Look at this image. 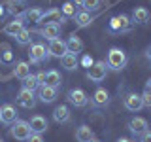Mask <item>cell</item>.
I'll return each mask as SVG.
<instances>
[{
    "mask_svg": "<svg viewBox=\"0 0 151 142\" xmlns=\"http://www.w3.org/2000/svg\"><path fill=\"white\" fill-rule=\"evenodd\" d=\"M108 68L111 70H123L127 64V53L121 47H111L110 53H108V61H106Z\"/></svg>",
    "mask_w": 151,
    "mask_h": 142,
    "instance_id": "6da1fadb",
    "label": "cell"
},
{
    "mask_svg": "<svg viewBox=\"0 0 151 142\" xmlns=\"http://www.w3.org/2000/svg\"><path fill=\"white\" fill-rule=\"evenodd\" d=\"M12 129H9V135L13 136L15 140H28V136L32 135V129H30V123L25 121V120H17L15 123H12Z\"/></svg>",
    "mask_w": 151,
    "mask_h": 142,
    "instance_id": "7a4b0ae2",
    "label": "cell"
},
{
    "mask_svg": "<svg viewBox=\"0 0 151 142\" xmlns=\"http://www.w3.org/2000/svg\"><path fill=\"white\" fill-rule=\"evenodd\" d=\"M106 74H108V64L104 63V61H94V64L87 70V78L94 83L102 82V80L106 78Z\"/></svg>",
    "mask_w": 151,
    "mask_h": 142,
    "instance_id": "3957f363",
    "label": "cell"
},
{
    "mask_svg": "<svg viewBox=\"0 0 151 142\" xmlns=\"http://www.w3.org/2000/svg\"><path fill=\"white\" fill-rule=\"evenodd\" d=\"M28 57H30V63H44V61L49 59V51L44 44H32L30 51H28Z\"/></svg>",
    "mask_w": 151,
    "mask_h": 142,
    "instance_id": "277c9868",
    "label": "cell"
},
{
    "mask_svg": "<svg viewBox=\"0 0 151 142\" xmlns=\"http://www.w3.org/2000/svg\"><path fill=\"white\" fill-rule=\"evenodd\" d=\"M66 99H68L70 104H74V106H78V108H83V106L89 104V97L83 89H70L68 95H66Z\"/></svg>",
    "mask_w": 151,
    "mask_h": 142,
    "instance_id": "5b68a950",
    "label": "cell"
},
{
    "mask_svg": "<svg viewBox=\"0 0 151 142\" xmlns=\"http://www.w3.org/2000/svg\"><path fill=\"white\" fill-rule=\"evenodd\" d=\"M130 19L127 17V15H115V17H111L110 19V32H125V30H129V27H130Z\"/></svg>",
    "mask_w": 151,
    "mask_h": 142,
    "instance_id": "8992f818",
    "label": "cell"
},
{
    "mask_svg": "<svg viewBox=\"0 0 151 142\" xmlns=\"http://www.w3.org/2000/svg\"><path fill=\"white\" fill-rule=\"evenodd\" d=\"M17 102L21 104L23 108H27V110H30V108L36 106V97H34V91H28V89L23 87L21 91L17 95Z\"/></svg>",
    "mask_w": 151,
    "mask_h": 142,
    "instance_id": "52a82bcc",
    "label": "cell"
},
{
    "mask_svg": "<svg viewBox=\"0 0 151 142\" xmlns=\"http://www.w3.org/2000/svg\"><path fill=\"white\" fill-rule=\"evenodd\" d=\"M125 108L129 112H140L144 108V101H142V95L138 93H129L125 97Z\"/></svg>",
    "mask_w": 151,
    "mask_h": 142,
    "instance_id": "ba28073f",
    "label": "cell"
},
{
    "mask_svg": "<svg viewBox=\"0 0 151 142\" xmlns=\"http://www.w3.org/2000/svg\"><path fill=\"white\" fill-rule=\"evenodd\" d=\"M47 51H49L51 57H64L68 51H66V42L60 40V38H55V40L49 42V46H47Z\"/></svg>",
    "mask_w": 151,
    "mask_h": 142,
    "instance_id": "9c48e42d",
    "label": "cell"
},
{
    "mask_svg": "<svg viewBox=\"0 0 151 142\" xmlns=\"http://www.w3.org/2000/svg\"><path fill=\"white\" fill-rule=\"evenodd\" d=\"M64 23L66 21V17L60 13V9H57V8H51V9H47V12H44V15H42V21L40 23H44V25H51V23Z\"/></svg>",
    "mask_w": 151,
    "mask_h": 142,
    "instance_id": "30bf717a",
    "label": "cell"
},
{
    "mask_svg": "<svg viewBox=\"0 0 151 142\" xmlns=\"http://www.w3.org/2000/svg\"><path fill=\"white\" fill-rule=\"evenodd\" d=\"M0 121L6 123V125H12V123L17 121V110L12 104H4V106L0 108Z\"/></svg>",
    "mask_w": 151,
    "mask_h": 142,
    "instance_id": "8fae6325",
    "label": "cell"
},
{
    "mask_svg": "<svg viewBox=\"0 0 151 142\" xmlns=\"http://www.w3.org/2000/svg\"><path fill=\"white\" fill-rule=\"evenodd\" d=\"M38 97L44 104H51L57 101V89L55 87H49V85H42L38 89Z\"/></svg>",
    "mask_w": 151,
    "mask_h": 142,
    "instance_id": "7c38bea8",
    "label": "cell"
},
{
    "mask_svg": "<svg viewBox=\"0 0 151 142\" xmlns=\"http://www.w3.org/2000/svg\"><path fill=\"white\" fill-rule=\"evenodd\" d=\"M129 129L132 135H136V136H140V135H144L145 131H147V121L144 120V117H132V120L129 121Z\"/></svg>",
    "mask_w": 151,
    "mask_h": 142,
    "instance_id": "4fadbf2b",
    "label": "cell"
},
{
    "mask_svg": "<svg viewBox=\"0 0 151 142\" xmlns=\"http://www.w3.org/2000/svg\"><path fill=\"white\" fill-rule=\"evenodd\" d=\"M23 23H25V21H23V17H15L13 21H9L8 25L4 27V32H6L8 36H13V38H15L19 32L25 28V25H23Z\"/></svg>",
    "mask_w": 151,
    "mask_h": 142,
    "instance_id": "5bb4252c",
    "label": "cell"
},
{
    "mask_svg": "<svg viewBox=\"0 0 151 142\" xmlns=\"http://www.w3.org/2000/svg\"><path fill=\"white\" fill-rule=\"evenodd\" d=\"M40 34L45 38V40H55V38L60 36V25L59 23H51V25H44V28L40 30Z\"/></svg>",
    "mask_w": 151,
    "mask_h": 142,
    "instance_id": "9a60e30c",
    "label": "cell"
},
{
    "mask_svg": "<svg viewBox=\"0 0 151 142\" xmlns=\"http://www.w3.org/2000/svg\"><path fill=\"white\" fill-rule=\"evenodd\" d=\"M66 51L68 53H74V55H78L79 51H83V42H81V38L79 36H76V34H72L66 40Z\"/></svg>",
    "mask_w": 151,
    "mask_h": 142,
    "instance_id": "2e32d148",
    "label": "cell"
},
{
    "mask_svg": "<svg viewBox=\"0 0 151 142\" xmlns=\"http://www.w3.org/2000/svg\"><path fill=\"white\" fill-rule=\"evenodd\" d=\"M28 123H30L32 133H38V135H42L44 131H47V120H45L44 116H32Z\"/></svg>",
    "mask_w": 151,
    "mask_h": 142,
    "instance_id": "e0dca14e",
    "label": "cell"
},
{
    "mask_svg": "<svg viewBox=\"0 0 151 142\" xmlns=\"http://www.w3.org/2000/svg\"><path fill=\"white\" fill-rule=\"evenodd\" d=\"M149 17L151 15L147 8H134V12H132V23H136V25H145Z\"/></svg>",
    "mask_w": 151,
    "mask_h": 142,
    "instance_id": "ac0fdd59",
    "label": "cell"
},
{
    "mask_svg": "<svg viewBox=\"0 0 151 142\" xmlns=\"http://www.w3.org/2000/svg\"><path fill=\"white\" fill-rule=\"evenodd\" d=\"M53 120L57 123H68L70 121V110L66 104H60V106H57L53 110Z\"/></svg>",
    "mask_w": 151,
    "mask_h": 142,
    "instance_id": "d6986e66",
    "label": "cell"
},
{
    "mask_svg": "<svg viewBox=\"0 0 151 142\" xmlns=\"http://www.w3.org/2000/svg\"><path fill=\"white\" fill-rule=\"evenodd\" d=\"M13 74H15L17 80H27L28 76H30V64L25 63V61H19V63H15V68H13Z\"/></svg>",
    "mask_w": 151,
    "mask_h": 142,
    "instance_id": "ffe728a7",
    "label": "cell"
},
{
    "mask_svg": "<svg viewBox=\"0 0 151 142\" xmlns=\"http://www.w3.org/2000/svg\"><path fill=\"white\" fill-rule=\"evenodd\" d=\"M93 138H94V133L89 125L78 127V131H76V140L78 142H91Z\"/></svg>",
    "mask_w": 151,
    "mask_h": 142,
    "instance_id": "44dd1931",
    "label": "cell"
},
{
    "mask_svg": "<svg viewBox=\"0 0 151 142\" xmlns=\"http://www.w3.org/2000/svg\"><path fill=\"white\" fill-rule=\"evenodd\" d=\"M60 64L64 66V70L72 72V70H76V68L79 66V63H78V55H74V53H66L64 57H60Z\"/></svg>",
    "mask_w": 151,
    "mask_h": 142,
    "instance_id": "7402d4cb",
    "label": "cell"
},
{
    "mask_svg": "<svg viewBox=\"0 0 151 142\" xmlns=\"http://www.w3.org/2000/svg\"><path fill=\"white\" fill-rule=\"evenodd\" d=\"M93 102L96 104V106H106V104L110 102V93H108L106 89L98 87L96 91H94V95H93Z\"/></svg>",
    "mask_w": 151,
    "mask_h": 142,
    "instance_id": "603a6c76",
    "label": "cell"
},
{
    "mask_svg": "<svg viewBox=\"0 0 151 142\" xmlns=\"http://www.w3.org/2000/svg\"><path fill=\"white\" fill-rule=\"evenodd\" d=\"M74 21H76V27L83 28V27H87V25H91V23H93V15L89 12H85V9H81V12L76 13Z\"/></svg>",
    "mask_w": 151,
    "mask_h": 142,
    "instance_id": "cb8c5ba5",
    "label": "cell"
},
{
    "mask_svg": "<svg viewBox=\"0 0 151 142\" xmlns=\"http://www.w3.org/2000/svg\"><path fill=\"white\" fill-rule=\"evenodd\" d=\"M60 82H63V78H60V74L57 72V70H49V72H45V85H49V87H59Z\"/></svg>",
    "mask_w": 151,
    "mask_h": 142,
    "instance_id": "d4e9b609",
    "label": "cell"
},
{
    "mask_svg": "<svg viewBox=\"0 0 151 142\" xmlns=\"http://www.w3.org/2000/svg\"><path fill=\"white\" fill-rule=\"evenodd\" d=\"M42 15H44V9H40V8H30V9H27L25 12V17L27 21H30V23H40L42 21Z\"/></svg>",
    "mask_w": 151,
    "mask_h": 142,
    "instance_id": "484cf974",
    "label": "cell"
},
{
    "mask_svg": "<svg viewBox=\"0 0 151 142\" xmlns=\"http://www.w3.org/2000/svg\"><path fill=\"white\" fill-rule=\"evenodd\" d=\"M23 87L28 89V91H36V89H40V83H38V78L36 76H28L27 80H23Z\"/></svg>",
    "mask_w": 151,
    "mask_h": 142,
    "instance_id": "4316f807",
    "label": "cell"
},
{
    "mask_svg": "<svg viewBox=\"0 0 151 142\" xmlns=\"http://www.w3.org/2000/svg\"><path fill=\"white\" fill-rule=\"evenodd\" d=\"M15 40H17V44H21V46H27V44H30V40H32V34H30V30L28 28H23L21 32L15 36Z\"/></svg>",
    "mask_w": 151,
    "mask_h": 142,
    "instance_id": "83f0119b",
    "label": "cell"
},
{
    "mask_svg": "<svg viewBox=\"0 0 151 142\" xmlns=\"http://www.w3.org/2000/svg\"><path fill=\"white\" fill-rule=\"evenodd\" d=\"M60 13H63L64 17H76V6L72 2H66V4H63V6H60Z\"/></svg>",
    "mask_w": 151,
    "mask_h": 142,
    "instance_id": "f1b7e54d",
    "label": "cell"
},
{
    "mask_svg": "<svg viewBox=\"0 0 151 142\" xmlns=\"http://www.w3.org/2000/svg\"><path fill=\"white\" fill-rule=\"evenodd\" d=\"M100 8V0H83V9L85 12H96Z\"/></svg>",
    "mask_w": 151,
    "mask_h": 142,
    "instance_id": "f546056e",
    "label": "cell"
},
{
    "mask_svg": "<svg viewBox=\"0 0 151 142\" xmlns=\"http://www.w3.org/2000/svg\"><path fill=\"white\" fill-rule=\"evenodd\" d=\"M142 101H144V106H149L151 108V89L145 87V91L142 93Z\"/></svg>",
    "mask_w": 151,
    "mask_h": 142,
    "instance_id": "4dcf8cb0",
    "label": "cell"
},
{
    "mask_svg": "<svg viewBox=\"0 0 151 142\" xmlns=\"http://www.w3.org/2000/svg\"><path fill=\"white\" fill-rule=\"evenodd\" d=\"M81 64H83L85 68L89 70V68H91V66L94 64V61H93V59H91V57H89V55H83V59H81Z\"/></svg>",
    "mask_w": 151,
    "mask_h": 142,
    "instance_id": "1f68e13d",
    "label": "cell"
},
{
    "mask_svg": "<svg viewBox=\"0 0 151 142\" xmlns=\"http://www.w3.org/2000/svg\"><path fill=\"white\" fill-rule=\"evenodd\" d=\"M27 142H44V136L38 135V133H32V135L28 136V140H27Z\"/></svg>",
    "mask_w": 151,
    "mask_h": 142,
    "instance_id": "d6a6232c",
    "label": "cell"
},
{
    "mask_svg": "<svg viewBox=\"0 0 151 142\" xmlns=\"http://www.w3.org/2000/svg\"><path fill=\"white\" fill-rule=\"evenodd\" d=\"M0 61H2V63H12V61H13V53H12V51H6Z\"/></svg>",
    "mask_w": 151,
    "mask_h": 142,
    "instance_id": "836d02e7",
    "label": "cell"
},
{
    "mask_svg": "<svg viewBox=\"0 0 151 142\" xmlns=\"http://www.w3.org/2000/svg\"><path fill=\"white\" fill-rule=\"evenodd\" d=\"M140 142H151V131L147 129L144 135H140Z\"/></svg>",
    "mask_w": 151,
    "mask_h": 142,
    "instance_id": "e575fe53",
    "label": "cell"
},
{
    "mask_svg": "<svg viewBox=\"0 0 151 142\" xmlns=\"http://www.w3.org/2000/svg\"><path fill=\"white\" fill-rule=\"evenodd\" d=\"M36 78H38V83H40V87H42V85H45V72H38Z\"/></svg>",
    "mask_w": 151,
    "mask_h": 142,
    "instance_id": "d590c367",
    "label": "cell"
},
{
    "mask_svg": "<svg viewBox=\"0 0 151 142\" xmlns=\"http://www.w3.org/2000/svg\"><path fill=\"white\" fill-rule=\"evenodd\" d=\"M8 15V9H6V6L4 4H0V21H4V17Z\"/></svg>",
    "mask_w": 151,
    "mask_h": 142,
    "instance_id": "8d00e7d4",
    "label": "cell"
},
{
    "mask_svg": "<svg viewBox=\"0 0 151 142\" xmlns=\"http://www.w3.org/2000/svg\"><path fill=\"white\" fill-rule=\"evenodd\" d=\"M72 4H74V6H79V8H83V0H72Z\"/></svg>",
    "mask_w": 151,
    "mask_h": 142,
    "instance_id": "74e56055",
    "label": "cell"
},
{
    "mask_svg": "<svg viewBox=\"0 0 151 142\" xmlns=\"http://www.w3.org/2000/svg\"><path fill=\"white\" fill-rule=\"evenodd\" d=\"M145 57H147V59H149V61H151V46H149V47H147V51H145Z\"/></svg>",
    "mask_w": 151,
    "mask_h": 142,
    "instance_id": "f35d334b",
    "label": "cell"
},
{
    "mask_svg": "<svg viewBox=\"0 0 151 142\" xmlns=\"http://www.w3.org/2000/svg\"><path fill=\"white\" fill-rule=\"evenodd\" d=\"M115 142H132V140H129V138H119V140H115Z\"/></svg>",
    "mask_w": 151,
    "mask_h": 142,
    "instance_id": "ab89813d",
    "label": "cell"
},
{
    "mask_svg": "<svg viewBox=\"0 0 151 142\" xmlns=\"http://www.w3.org/2000/svg\"><path fill=\"white\" fill-rule=\"evenodd\" d=\"M147 89H151V78L147 80Z\"/></svg>",
    "mask_w": 151,
    "mask_h": 142,
    "instance_id": "60d3db41",
    "label": "cell"
},
{
    "mask_svg": "<svg viewBox=\"0 0 151 142\" xmlns=\"http://www.w3.org/2000/svg\"><path fill=\"white\" fill-rule=\"evenodd\" d=\"M91 142H100V140H96V138H93V140H91Z\"/></svg>",
    "mask_w": 151,
    "mask_h": 142,
    "instance_id": "b9f144b4",
    "label": "cell"
},
{
    "mask_svg": "<svg viewBox=\"0 0 151 142\" xmlns=\"http://www.w3.org/2000/svg\"><path fill=\"white\" fill-rule=\"evenodd\" d=\"M15 2H25V0H15Z\"/></svg>",
    "mask_w": 151,
    "mask_h": 142,
    "instance_id": "7bdbcfd3",
    "label": "cell"
},
{
    "mask_svg": "<svg viewBox=\"0 0 151 142\" xmlns=\"http://www.w3.org/2000/svg\"><path fill=\"white\" fill-rule=\"evenodd\" d=\"M0 142H4V140H0Z\"/></svg>",
    "mask_w": 151,
    "mask_h": 142,
    "instance_id": "ee69618b",
    "label": "cell"
}]
</instances>
